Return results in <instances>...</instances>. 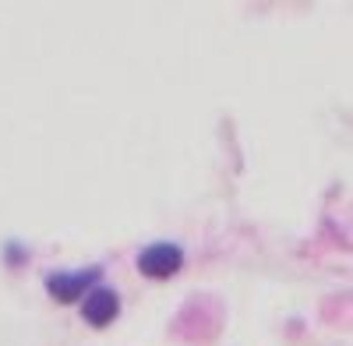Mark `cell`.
<instances>
[{"label": "cell", "instance_id": "2", "mask_svg": "<svg viewBox=\"0 0 353 346\" xmlns=\"http://www.w3.org/2000/svg\"><path fill=\"white\" fill-rule=\"evenodd\" d=\"M81 311H85V318H88V322L103 329V325H110V322L117 318V311H121V301H117L113 290H92V294L85 297Z\"/></svg>", "mask_w": 353, "mask_h": 346}, {"label": "cell", "instance_id": "1", "mask_svg": "<svg viewBox=\"0 0 353 346\" xmlns=\"http://www.w3.org/2000/svg\"><path fill=\"white\" fill-rule=\"evenodd\" d=\"M181 265H184V254H181V247H173V244H152V247H145L141 258H138V269L145 276H152V279H166Z\"/></svg>", "mask_w": 353, "mask_h": 346}, {"label": "cell", "instance_id": "3", "mask_svg": "<svg viewBox=\"0 0 353 346\" xmlns=\"http://www.w3.org/2000/svg\"><path fill=\"white\" fill-rule=\"evenodd\" d=\"M85 286V276H61V279H50V290L57 301H74Z\"/></svg>", "mask_w": 353, "mask_h": 346}]
</instances>
